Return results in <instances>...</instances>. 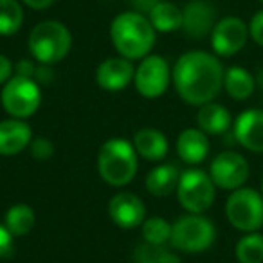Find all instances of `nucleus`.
<instances>
[{
	"instance_id": "1",
	"label": "nucleus",
	"mask_w": 263,
	"mask_h": 263,
	"mask_svg": "<svg viewBox=\"0 0 263 263\" xmlns=\"http://www.w3.org/2000/svg\"><path fill=\"white\" fill-rule=\"evenodd\" d=\"M222 63L205 51H190L177 60L172 80L182 101L193 106L211 103L223 87Z\"/></svg>"
},
{
	"instance_id": "2",
	"label": "nucleus",
	"mask_w": 263,
	"mask_h": 263,
	"mask_svg": "<svg viewBox=\"0 0 263 263\" xmlns=\"http://www.w3.org/2000/svg\"><path fill=\"white\" fill-rule=\"evenodd\" d=\"M155 36L157 31L154 29L150 18L136 11L121 13L110 24L114 47L130 62L146 58L155 45Z\"/></svg>"
},
{
	"instance_id": "3",
	"label": "nucleus",
	"mask_w": 263,
	"mask_h": 263,
	"mask_svg": "<svg viewBox=\"0 0 263 263\" xmlns=\"http://www.w3.org/2000/svg\"><path fill=\"white\" fill-rule=\"evenodd\" d=\"M98 172L106 184L123 187L134 180L137 173L136 146L126 139H108L98 154Z\"/></svg>"
},
{
	"instance_id": "4",
	"label": "nucleus",
	"mask_w": 263,
	"mask_h": 263,
	"mask_svg": "<svg viewBox=\"0 0 263 263\" xmlns=\"http://www.w3.org/2000/svg\"><path fill=\"white\" fill-rule=\"evenodd\" d=\"M72 47L70 31L56 20H45L33 27L29 34V51L42 65H54L67 58Z\"/></svg>"
},
{
	"instance_id": "5",
	"label": "nucleus",
	"mask_w": 263,
	"mask_h": 263,
	"mask_svg": "<svg viewBox=\"0 0 263 263\" xmlns=\"http://www.w3.org/2000/svg\"><path fill=\"white\" fill-rule=\"evenodd\" d=\"M216 238L215 223L204 215H186L180 216L172 226V245L182 252L208 251Z\"/></svg>"
},
{
	"instance_id": "6",
	"label": "nucleus",
	"mask_w": 263,
	"mask_h": 263,
	"mask_svg": "<svg viewBox=\"0 0 263 263\" xmlns=\"http://www.w3.org/2000/svg\"><path fill=\"white\" fill-rule=\"evenodd\" d=\"M229 223L243 233H256L263 227V195L252 187H238L226 202Z\"/></svg>"
},
{
	"instance_id": "7",
	"label": "nucleus",
	"mask_w": 263,
	"mask_h": 263,
	"mask_svg": "<svg viewBox=\"0 0 263 263\" xmlns=\"http://www.w3.org/2000/svg\"><path fill=\"white\" fill-rule=\"evenodd\" d=\"M0 101L4 110L15 119H26L36 114L42 105L40 85L33 78L13 76L2 88Z\"/></svg>"
},
{
	"instance_id": "8",
	"label": "nucleus",
	"mask_w": 263,
	"mask_h": 263,
	"mask_svg": "<svg viewBox=\"0 0 263 263\" xmlns=\"http://www.w3.org/2000/svg\"><path fill=\"white\" fill-rule=\"evenodd\" d=\"M215 182L209 173L202 170H187L180 175L179 186H177V197L179 202L191 215H202L213 205L216 197Z\"/></svg>"
},
{
	"instance_id": "9",
	"label": "nucleus",
	"mask_w": 263,
	"mask_h": 263,
	"mask_svg": "<svg viewBox=\"0 0 263 263\" xmlns=\"http://www.w3.org/2000/svg\"><path fill=\"white\" fill-rule=\"evenodd\" d=\"M249 173H251V168H249L247 159L233 150L218 154L209 166V177L213 179L215 186L227 191L243 187L249 179Z\"/></svg>"
},
{
	"instance_id": "10",
	"label": "nucleus",
	"mask_w": 263,
	"mask_h": 263,
	"mask_svg": "<svg viewBox=\"0 0 263 263\" xmlns=\"http://www.w3.org/2000/svg\"><path fill=\"white\" fill-rule=\"evenodd\" d=\"M172 70L162 56H146L136 69L134 83L143 98L154 99L162 96L170 87Z\"/></svg>"
},
{
	"instance_id": "11",
	"label": "nucleus",
	"mask_w": 263,
	"mask_h": 263,
	"mask_svg": "<svg viewBox=\"0 0 263 263\" xmlns=\"http://www.w3.org/2000/svg\"><path fill=\"white\" fill-rule=\"evenodd\" d=\"M249 26L238 16H227L216 22L211 31L213 51L218 56H233L245 47L249 40Z\"/></svg>"
},
{
	"instance_id": "12",
	"label": "nucleus",
	"mask_w": 263,
	"mask_h": 263,
	"mask_svg": "<svg viewBox=\"0 0 263 263\" xmlns=\"http://www.w3.org/2000/svg\"><path fill=\"white\" fill-rule=\"evenodd\" d=\"M108 216L116 226L123 227V229H134V227L143 226L146 208L137 195L130 193V191H121L110 198Z\"/></svg>"
},
{
	"instance_id": "13",
	"label": "nucleus",
	"mask_w": 263,
	"mask_h": 263,
	"mask_svg": "<svg viewBox=\"0 0 263 263\" xmlns=\"http://www.w3.org/2000/svg\"><path fill=\"white\" fill-rule=\"evenodd\" d=\"M234 139L254 154H263V110H245L233 126Z\"/></svg>"
},
{
	"instance_id": "14",
	"label": "nucleus",
	"mask_w": 263,
	"mask_h": 263,
	"mask_svg": "<svg viewBox=\"0 0 263 263\" xmlns=\"http://www.w3.org/2000/svg\"><path fill=\"white\" fill-rule=\"evenodd\" d=\"M136 76V69L130 60L123 58H108L96 70V81L106 92H119L130 85Z\"/></svg>"
},
{
	"instance_id": "15",
	"label": "nucleus",
	"mask_w": 263,
	"mask_h": 263,
	"mask_svg": "<svg viewBox=\"0 0 263 263\" xmlns=\"http://www.w3.org/2000/svg\"><path fill=\"white\" fill-rule=\"evenodd\" d=\"M216 26V11L204 0H193L182 9V29L190 38H204Z\"/></svg>"
},
{
	"instance_id": "16",
	"label": "nucleus",
	"mask_w": 263,
	"mask_h": 263,
	"mask_svg": "<svg viewBox=\"0 0 263 263\" xmlns=\"http://www.w3.org/2000/svg\"><path fill=\"white\" fill-rule=\"evenodd\" d=\"M33 141L31 126L24 119L0 121V155H16L24 152Z\"/></svg>"
},
{
	"instance_id": "17",
	"label": "nucleus",
	"mask_w": 263,
	"mask_h": 263,
	"mask_svg": "<svg viewBox=\"0 0 263 263\" xmlns=\"http://www.w3.org/2000/svg\"><path fill=\"white\" fill-rule=\"evenodd\" d=\"M177 154L186 164H200L209 154L208 136L200 128H187L177 139Z\"/></svg>"
},
{
	"instance_id": "18",
	"label": "nucleus",
	"mask_w": 263,
	"mask_h": 263,
	"mask_svg": "<svg viewBox=\"0 0 263 263\" xmlns=\"http://www.w3.org/2000/svg\"><path fill=\"white\" fill-rule=\"evenodd\" d=\"M134 146L137 155L150 162L162 161L168 154V139L161 130H155V128H143L137 132L134 137Z\"/></svg>"
},
{
	"instance_id": "19",
	"label": "nucleus",
	"mask_w": 263,
	"mask_h": 263,
	"mask_svg": "<svg viewBox=\"0 0 263 263\" xmlns=\"http://www.w3.org/2000/svg\"><path fill=\"white\" fill-rule=\"evenodd\" d=\"M197 124L205 136H220L229 130L233 119L226 106L211 101L200 106L197 114Z\"/></svg>"
},
{
	"instance_id": "20",
	"label": "nucleus",
	"mask_w": 263,
	"mask_h": 263,
	"mask_svg": "<svg viewBox=\"0 0 263 263\" xmlns=\"http://www.w3.org/2000/svg\"><path fill=\"white\" fill-rule=\"evenodd\" d=\"M182 173L173 164H161L154 168L146 177V190L154 197H168L177 191Z\"/></svg>"
},
{
	"instance_id": "21",
	"label": "nucleus",
	"mask_w": 263,
	"mask_h": 263,
	"mask_svg": "<svg viewBox=\"0 0 263 263\" xmlns=\"http://www.w3.org/2000/svg\"><path fill=\"white\" fill-rule=\"evenodd\" d=\"M256 87V80L243 67H229L223 74V88L233 99L243 101L251 98Z\"/></svg>"
},
{
	"instance_id": "22",
	"label": "nucleus",
	"mask_w": 263,
	"mask_h": 263,
	"mask_svg": "<svg viewBox=\"0 0 263 263\" xmlns=\"http://www.w3.org/2000/svg\"><path fill=\"white\" fill-rule=\"evenodd\" d=\"M152 26L159 33H173V31L182 29V9H179L172 2L161 0L152 13L148 15Z\"/></svg>"
},
{
	"instance_id": "23",
	"label": "nucleus",
	"mask_w": 263,
	"mask_h": 263,
	"mask_svg": "<svg viewBox=\"0 0 263 263\" xmlns=\"http://www.w3.org/2000/svg\"><path fill=\"white\" fill-rule=\"evenodd\" d=\"M34 222H36V216H34L33 208H29L27 204H15L6 213L4 226L16 238L26 236L27 233H31V229L34 227Z\"/></svg>"
},
{
	"instance_id": "24",
	"label": "nucleus",
	"mask_w": 263,
	"mask_h": 263,
	"mask_svg": "<svg viewBox=\"0 0 263 263\" xmlns=\"http://www.w3.org/2000/svg\"><path fill=\"white\" fill-rule=\"evenodd\" d=\"M24 24V9L18 0H0V34L13 36Z\"/></svg>"
},
{
	"instance_id": "25",
	"label": "nucleus",
	"mask_w": 263,
	"mask_h": 263,
	"mask_svg": "<svg viewBox=\"0 0 263 263\" xmlns=\"http://www.w3.org/2000/svg\"><path fill=\"white\" fill-rule=\"evenodd\" d=\"M236 259L240 263H263V234H245L236 243Z\"/></svg>"
},
{
	"instance_id": "26",
	"label": "nucleus",
	"mask_w": 263,
	"mask_h": 263,
	"mask_svg": "<svg viewBox=\"0 0 263 263\" xmlns=\"http://www.w3.org/2000/svg\"><path fill=\"white\" fill-rule=\"evenodd\" d=\"M143 238L144 241L154 245H166L172 240V223L161 216L146 218L143 222Z\"/></svg>"
},
{
	"instance_id": "27",
	"label": "nucleus",
	"mask_w": 263,
	"mask_h": 263,
	"mask_svg": "<svg viewBox=\"0 0 263 263\" xmlns=\"http://www.w3.org/2000/svg\"><path fill=\"white\" fill-rule=\"evenodd\" d=\"M168 251L166 245H154V243H144L137 245L134 251V261L136 263H159L162 258V254Z\"/></svg>"
},
{
	"instance_id": "28",
	"label": "nucleus",
	"mask_w": 263,
	"mask_h": 263,
	"mask_svg": "<svg viewBox=\"0 0 263 263\" xmlns=\"http://www.w3.org/2000/svg\"><path fill=\"white\" fill-rule=\"evenodd\" d=\"M29 150L33 159H36V161H47L54 154V144L49 139H45V137H38V139L31 141Z\"/></svg>"
},
{
	"instance_id": "29",
	"label": "nucleus",
	"mask_w": 263,
	"mask_h": 263,
	"mask_svg": "<svg viewBox=\"0 0 263 263\" xmlns=\"http://www.w3.org/2000/svg\"><path fill=\"white\" fill-rule=\"evenodd\" d=\"M249 34L256 44L263 47V9L252 16L251 24H249Z\"/></svg>"
},
{
	"instance_id": "30",
	"label": "nucleus",
	"mask_w": 263,
	"mask_h": 263,
	"mask_svg": "<svg viewBox=\"0 0 263 263\" xmlns=\"http://www.w3.org/2000/svg\"><path fill=\"white\" fill-rule=\"evenodd\" d=\"M13 234L8 231V227L0 223V259L11 254L13 251Z\"/></svg>"
},
{
	"instance_id": "31",
	"label": "nucleus",
	"mask_w": 263,
	"mask_h": 263,
	"mask_svg": "<svg viewBox=\"0 0 263 263\" xmlns=\"http://www.w3.org/2000/svg\"><path fill=\"white\" fill-rule=\"evenodd\" d=\"M13 78V63L8 56L0 54V85L8 83Z\"/></svg>"
},
{
	"instance_id": "32",
	"label": "nucleus",
	"mask_w": 263,
	"mask_h": 263,
	"mask_svg": "<svg viewBox=\"0 0 263 263\" xmlns=\"http://www.w3.org/2000/svg\"><path fill=\"white\" fill-rule=\"evenodd\" d=\"M161 0H132V6L136 9V13H141V15L148 16L152 13V9L159 4Z\"/></svg>"
},
{
	"instance_id": "33",
	"label": "nucleus",
	"mask_w": 263,
	"mask_h": 263,
	"mask_svg": "<svg viewBox=\"0 0 263 263\" xmlns=\"http://www.w3.org/2000/svg\"><path fill=\"white\" fill-rule=\"evenodd\" d=\"M15 70H16V76L33 78V80H34V74H36V67H34L33 62H29V60H22V62L16 63Z\"/></svg>"
},
{
	"instance_id": "34",
	"label": "nucleus",
	"mask_w": 263,
	"mask_h": 263,
	"mask_svg": "<svg viewBox=\"0 0 263 263\" xmlns=\"http://www.w3.org/2000/svg\"><path fill=\"white\" fill-rule=\"evenodd\" d=\"M24 4L31 9H36V11H42V9H47L54 4L56 0H22Z\"/></svg>"
},
{
	"instance_id": "35",
	"label": "nucleus",
	"mask_w": 263,
	"mask_h": 263,
	"mask_svg": "<svg viewBox=\"0 0 263 263\" xmlns=\"http://www.w3.org/2000/svg\"><path fill=\"white\" fill-rule=\"evenodd\" d=\"M159 263H180V258L177 254H173V252L166 251L164 254H162V258Z\"/></svg>"
},
{
	"instance_id": "36",
	"label": "nucleus",
	"mask_w": 263,
	"mask_h": 263,
	"mask_svg": "<svg viewBox=\"0 0 263 263\" xmlns=\"http://www.w3.org/2000/svg\"><path fill=\"white\" fill-rule=\"evenodd\" d=\"M256 83L259 85V88H263V69H259L258 76H256Z\"/></svg>"
},
{
	"instance_id": "37",
	"label": "nucleus",
	"mask_w": 263,
	"mask_h": 263,
	"mask_svg": "<svg viewBox=\"0 0 263 263\" xmlns=\"http://www.w3.org/2000/svg\"><path fill=\"white\" fill-rule=\"evenodd\" d=\"M261 195H263V180H261Z\"/></svg>"
},
{
	"instance_id": "38",
	"label": "nucleus",
	"mask_w": 263,
	"mask_h": 263,
	"mask_svg": "<svg viewBox=\"0 0 263 263\" xmlns=\"http://www.w3.org/2000/svg\"><path fill=\"white\" fill-rule=\"evenodd\" d=\"M259 2H261V4H263V0H259Z\"/></svg>"
}]
</instances>
